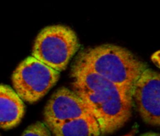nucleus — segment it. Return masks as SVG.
Here are the masks:
<instances>
[{"mask_svg": "<svg viewBox=\"0 0 160 136\" xmlns=\"http://www.w3.org/2000/svg\"><path fill=\"white\" fill-rule=\"evenodd\" d=\"M70 74L73 90L97 121L101 135L117 132L129 121L134 103L112 82L74 63Z\"/></svg>", "mask_w": 160, "mask_h": 136, "instance_id": "obj_1", "label": "nucleus"}, {"mask_svg": "<svg viewBox=\"0 0 160 136\" xmlns=\"http://www.w3.org/2000/svg\"><path fill=\"white\" fill-rule=\"evenodd\" d=\"M74 64L81 65L112 82L132 102L134 85L147 68L146 64L129 50L111 44L83 50Z\"/></svg>", "mask_w": 160, "mask_h": 136, "instance_id": "obj_2", "label": "nucleus"}, {"mask_svg": "<svg viewBox=\"0 0 160 136\" xmlns=\"http://www.w3.org/2000/svg\"><path fill=\"white\" fill-rule=\"evenodd\" d=\"M81 45L73 29L64 25L43 28L34 40L32 57L60 73L68 66Z\"/></svg>", "mask_w": 160, "mask_h": 136, "instance_id": "obj_3", "label": "nucleus"}, {"mask_svg": "<svg viewBox=\"0 0 160 136\" xmlns=\"http://www.w3.org/2000/svg\"><path fill=\"white\" fill-rule=\"evenodd\" d=\"M59 77L60 73L29 56L14 70L12 82L22 101L34 104L49 92Z\"/></svg>", "mask_w": 160, "mask_h": 136, "instance_id": "obj_4", "label": "nucleus"}, {"mask_svg": "<svg viewBox=\"0 0 160 136\" xmlns=\"http://www.w3.org/2000/svg\"><path fill=\"white\" fill-rule=\"evenodd\" d=\"M132 100L141 118L146 124L160 125V75L147 68L134 85Z\"/></svg>", "mask_w": 160, "mask_h": 136, "instance_id": "obj_5", "label": "nucleus"}, {"mask_svg": "<svg viewBox=\"0 0 160 136\" xmlns=\"http://www.w3.org/2000/svg\"><path fill=\"white\" fill-rule=\"evenodd\" d=\"M92 115L73 90L61 87L54 92L44 109V124L48 129L83 116Z\"/></svg>", "mask_w": 160, "mask_h": 136, "instance_id": "obj_6", "label": "nucleus"}, {"mask_svg": "<svg viewBox=\"0 0 160 136\" xmlns=\"http://www.w3.org/2000/svg\"><path fill=\"white\" fill-rule=\"evenodd\" d=\"M25 114L23 101L9 86L0 84V129L9 130L18 125Z\"/></svg>", "mask_w": 160, "mask_h": 136, "instance_id": "obj_7", "label": "nucleus"}, {"mask_svg": "<svg viewBox=\"0 0 160 136\" xmlns=\"http://www.w3.org/2000/svg\"><path fill=\"white\" fill-rule=\"evenodd\" d=\"M54 136H100L98 122L92 115L83 116L62 123L50 129Z\"/></svg>", "mask_w": 160, "mask_h": 136, "instance_id": "obj_8", "label": "nucleus"}, {"mask_svg": "<svg viewBox=\"0 0 160 136\" xmlns=\"http://www.w3.org/2000/svg\"><path fill=\"white\" fill-rule=\"evenodd\" d=\"M21 136H52L49 129L43 122L34 123L28 126Z\"/></svg>", "mask_w": 160, "mask_h": 136, "instance_id": "obj_9", "label": "nucleus"}, {"mask_svg": "<svg viewBox=\"0 0 160 136\" xmlns=\"http://www.w3.org/2000/svg\"><path fill=\"white\" fill-rule=\"evenodd\" d=\"M151 59L153 63L155 64V65L157 66V68H159V64H160V59H159V51H156V53H154V54L152 55L151 57Z\"/></svg>", "mask_w": 160, "mask_h": 136, "instance_id": "obj_10", "label": "nucleus"}, {"mask_svg": "<svg viewBox=\"0 0 160 136\" xmlns=\"http://www.w3.org/2000/svg\"><path fill=\"white\" fill-rule=\"evenodd\" d=\"M141 136H160L159 133L156 132H148V133H145Z\"/></svg>", "mask_w": 160, "mask_h": 136, "instance_id": "obj_11", "label": "nucleus"}, {"mask_svg": "<svg viewBox=\"0 0 160 136\" xmlns=\"http://www.w3.org/2000/svg\"><path fill=\"white\" fill-rule=\"evenodd\" d=\"M123 136H134V132H131V133H129L128 134V135H123Z\"/></svg>", "mask_w": 160, "mask_h": 136, "instance_id": "obj_12", "label": "nucleus"}]
</instances>
